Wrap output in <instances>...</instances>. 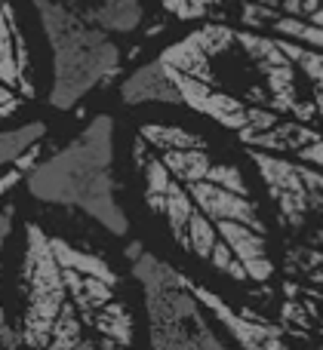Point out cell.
I'll return each instance as SVG.
<instances>
[{"instance_id": "6da1fadb", "label": "cell", "mask_w": 323, "mask_h": 350, "mask_svg": "<svg viewBox=\"0 0 323 350\" xmlns=\"http://www.w3.org/2000/svg\"><path fill=\"white\" fill-rule=\"evenodd\" d=\"M133 157L145 206L185 252L234 283H265L274 273L268 228L237 163L216 160L201 135L166 123L139 129Z\"/></svg>"}, {"instance_id": "7a4b0ae2", "label": "cell", "mask_w": 323, "mask_h": 350, "mask_svg": "<svg viewBox=\"0 0 323 350\" xmlns=\"http://www.w3.org/2000/svg\"><path fill=\"white\" fill-rule=\"evenodd\" d=\"M28 193L40 203L68 206L96 218L108 234L129 230L127 212L117 203L114 178V120L99 114L49 160H40L25 175Z\"/></svg>"}, {"instance_id": "3957f363", "label": "cell", "mask_w": 323, "mask_h": 350, "mask_svg": "<svg viewBox=\"0 0 323 350\" xmlns=\"http://www.w3.org/2000/svg\"><path fill=\"white\" fill-rule=\"evenodd\" d=\"M47 31L53 49V90L49 105L68 111L90 96L99 83L111 80L120 68V49L108 37V31L83 22L62 0H31Z\"/></svg>"}, {"instance_id": "277c9868", "label": "cell", "mask_w": 323, "mask_h": 350, "mask_svg": "<svg viewBox=\"0 0 323 350\" xmlns=\"http://www.w3.org/2000/svg\"><path fill=\"white\" fill-rule=\"evenodd\" d=\"M127 258L145 292L151 350H228L216 335L213 317L185 286L182 271L151 255L142 243H129Z\"/></svg>"}, {"instance_id": "5b68a950", "label": "cell", "mask_w": 323, "mask_h": 350, "mask_svg": "<svg viewBox=\"0 0 323 350\" xmlns=\"http://www.w3.org/2000/svg\"><path fill=\"white\" fill-rule=\"evenodd\" d=\"M18 289H22V320H18V338L22 347L43 350L49 338L53 320L62 301L68 298L65 267L53 252L49 234L40 224H25V255L18 267Z\"/></svg>"}, {"instance_id": "8992f818", "label": "cell", "mask_w": 323, "mask_h": 350, "mask_svg": "<svg viewBox=\"0 0 323 350\" xmlns=\"http://www.w3.org/2000/svg\"><path fill=\"white\" fill-rule=\"evenodd\" d=\"M185 286L191 289V295L203 304L209 317H213L216 326H222L228 335L234 338V345L240 350H289L283 341V332L277 326H271L268 320L256 317L253 310H237L225 301L222 295H216L213 289L194 283L191 277H185Z\"/></svg>"}, {"instance_id": "52a82bcc", "label": "cell", "mask_w": 323, "mask_h": 350, "mask_svg": "<svg viewBox=\"0 0 323 350\" xmlns=\"http://www.w3.org/2000/svg\"><path fill=\"white\" fill-rule=\"evenodd\" d=\"M0 83L31 96L28 49H25V37L16 25V16L6 3H0Z\"/></svg>"}, {"instance_id": "ba28073f", "label": "cell", "mask_w": 323, "mask_h": 350, "mask_svg": "<svg viewBox=\"0 0 323 350\" xmlns=\"http://www.w3.org/2000/svg\"><path fill=\"white\" fill-rule=\"evenodd\" d=\"M71 10L83 22L111 34H129L142 22V0H71Z\"/></svg>"}, {"instance_id": "9c48e42d", "label": "cell", "mask_w": 323, "mask_h": 350, "mask_svg": "<svg viewBox=\"0 0 323 350\" xmlns=\"http://www.w3.org/2000/svg\"><path fill=\"white\" fill-rule=\"evenodd\" d=\"M120 98L127 105H179V96L172 90L166 68L160 59L148 62V65L135 68L120 86Z\"/></svg>"}, {"instance_id": "30bf717a", "label": "cell", "mask_w": 323, "mask_h": 350, "mask_svg": "<svg viewBox=\"0 0 323 350\" xmlns=\"http://www.w3.org/2000/svg\"><path fill=\"white\" fill-rule=\"evenodd\" d=\"M43 135H47V123L43 120H31L18 129L0 133V170H6L25 148H31L34 142H43Z\"/></svg>"}, {"instance_id": "8fae6325", "label": "cell", "mask_w": 323, "mask_h": 350, "mask_svg": "<svg viewBox=\"0 0 323 350\" xmlns=\"http://www.w3.org/2000/svg\"><path fill=\"white\" fill-rule=\"evenodd\" d=\"M18 108H22V98L16 96V90L0 83V120H3V117H12Z\"/></svg>"}, {"instance_id": "7c38bea8", "label": "cell", "mask_w": 323, "mask_h": 350, "mask_svg": "<svg viewBox=\"0 0 323 350\" xmlns=\"http://www.w3.org/2000/svg\"><path fill=\"white\" fill-rule=\"evenodd\" d=\"M0 345H3V350H18V347H22V338H18V329H12L10 323H6L3 308H0Z\"/></svg>"}, {"instance_id": "4fadbf2b", "label": "cell", "mask_w": 323, "mask_h": 350, "mask_svg": "<svg viewBox=\"0 0 323 350\" xmlns=\"http://www.w3.org/2000/svg\"><path fill=\"white\" fill-rule=\"evenodd\" d=\"M25 175H28V172H25L22 166H16V163L6 166L3 175H0V197H6V193H10L12 187L18 185V181H25Z\"/></svg>"}, {"instance_id": "5bb4252c", "label": "cell", "mask_w": 323, "mask_h": 350, "mask_svg": "<svg viewBox=\"0 0 323 350\" xmlns=\"http://www.w3.org/2000/svg\"><path fill=\"white\" fill-rule=\"evenodd\" d=\"M12 218H16V206H0V255H3L6 237L12 230Z\"/></svg>"}]
</instances>
